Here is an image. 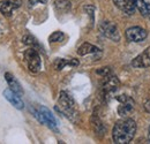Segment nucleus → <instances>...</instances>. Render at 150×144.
<instances>
[{"label": "nucleus", "instance_id": "nucleus-1", "mask_svg": "<svg viewBox=\"0 0 150 144\" xmlns=\"http://www.w3.org/2000/svg\"><path fill=\"white\" fill-rule=\"evenodd\" d=\"M136 133V122L133 119H122L115 122L112 130L114 143H129Z\"/></svg>", "mask_w": 150, "mask_h": 144}, {"label": "nucleus", "instance_id": "nucleus-2", "mask_svg": "<svg viewBox=\"0 0 150 144\" xmlns=\"http://www.w3.org/2000/svg\"><path fill=\"white\" fill-rule=\"evenodd\" d=\"M57 111H60L62 114H65L69 120L76 121V116H77V112L75 108V103L73 98L66 93L65 91L60 92L59 99H58V106H56Z\"/></svg>", "mask_w": 150, "mask_h": 144}, {"label": "nucleus", "instance_id": "nucleus-3", "mask_svg": "<svg viewBox=\"0 0 150 144\" xmlns=\"http://www.w3.org/2000/svg\"><path fill=\"white\" fill-rule=\"evenodd\" d=\"M34 115L36 116L38 121L40 124H44L49 127L50 129L58 131V128H57V120L56 118L53 116V114L51 113V111L45 106H39L37 109H34Z\"/></svg>", "mask_w": 150, "mask_h": 144}, {"label": "nucleus", "instance_id": "nucleus-4", "mask_svg": "<svg viewBox=\"0 0 150 144\" xmlns=\"http://www.w3.org/2000/svg\"><path fill=\"white\" fill-rule=\"evenodd\" d=\"M24 59H25L28 69L31 73H38L40 71L42 60H40V56H39L37 50H36L35 47L28 49V50L24 52Z\"/></svg>", "mask_w": 150, "mask_h": 144}, {"label": "nucleus", "instance_id": "nucleus-5", "mask_svg": "<svg viewBox=\"0 0 150 144\" xmlns=\"http://www.w3.org/2000/svg\"><path fill=\"white\" fill-rule=\"evenodd\" d=\"M117 99L120 102V105L118 107V113L120 116L122 118H127L135 107V102L134 99L131 98L129 96H126V95H121V96H118Z\"/></svg>", "mask_w": 150, "mask_h": 144}, {"label": "nucleus", "instance_id": "nucleus-6", "mask_svg": "<svg viewBox=\"0 0 150 144\" xmlns=\"http://www.w3.org/2000/svg\"><path fill=\"white\" fill-rule=\"evenodd\" d=\"M99 31L103 36L111 39L113 42H119L120 40V34L118 31V28L115 24H113L110 21H103L99 24Z\"/></svg>", "mask_w": 150, "mask_h": 144}, {"label": "nucleus", "instance_id": "nucleus-7", "mask_svg": "<svg viewBox=\"0 0 150 144\" xmlns=\"http://www.w3.org/2000/svg\"><path fill=\"white\" fill-rule=\"evenodd\" d=\"M125 36H126V39L128 42L139 43V42H142L147 38L148 32H147L146 29H143L141 27H132V28H128L126 30Z\"/></svg>", "mask_w": 150, "mask_h": 144}, {"label": "nucleus", "instance_id": "nucleus-8", "mask_svg": "<svg viewBox=\"0 0 150 144\" xmlns=\"http://www.w3.org/2000/svg\"><path fill=\"white\" fill-rule=\"evenodd\" d=\"M119 80L117 78V76L114 75H108V76H104V81L102 83V91H103V96H109L113 92L118 90L119 88Z\"/></svg>", "mask_w": 150, "mask_h": 144}, {"label": "nucleus", "instance_id": "nucleus-9", "mask_svg": "<svg viewBox=\"0 0 150 144\" xmlns=\"http://www.w3.org/2000/svg\"><path fill=\"white\" fill-rule=\"evenodd\" d=\"M132 66L135 68H148L150 67V46L147 47L141 54H139L133 61Z\"/></svg>", "mask_w": 150, "mask_h": 144}, {"label": "nucleus", "instance_id": "nucleus-10", "mask_svg": "<svg viewBox=\"0 0 150 144\" xmlns=\"http://www.w3.org/2000/svg\"><path fill=\"white\" fill-rule=\"evenodd\" d=\"M4 97L18 109H23L24 108V103L22 102L21 97H20L19 93L14 92L12 89H6L4 90Z\"/></svg>", "mask_w": 150, "mask_h": 144}, {"label": "nucleus", "instance_id": "nucleus-11", "mask_svg": "<svg viewBox=\"0 0 150 144\" xmlns=\"http://www.w3.org/2000/svg\"><path fill=\"white\" fill-rule=\"evenodd\" d=\"M20 4L18 1H11V0H5V1H0V13L4 16H12L13 11L19 8Z\"/></svg>", "mask_w": 150, "mask_h": 144}, {"label": "nucleus", "instance_id": "nucleus-12", "mask_svg": "<svg viewBox=\"0 0 150 144\" xmlns=\"http://www.w3.org/2000/svg\"><path fill=\"white\" fill-rule=\"evenodd\" d=\"M113 2L120 11H122L125 14L128 15H132L136 9L133 0H113Z\"/></svg>", "mask_w": 150, "mask_h": 144}, {"label": "nucleus", "instance_id": "nucleus-13", "mask_svg": "<svg viewBox=\"0 0 150 144\" xmlns=\"http://www.w3.org/2000/svg\"><path fill=\"white\" fill-rule=\"evenodd\" d=\"M5 78H6V81H7L8 85H9V89H12L14 92L19 93L20 96L23 95V89H22L21 84H20L19 81H18L11 73H6V74H5Z\"/></svg>", "mask_w": 150, "mask_h": 144}, {"label": "nucleus", "instance_id": "nucleus-14", "mask_svg": "<svg viewBox=\"0 0 150 144\" xmlns=\"http://www.w3.org/2000/svg\"><path fill=\"white\" fill-rule=\"evenodd\" d=\"M79 60L77 59H62V58H58L54 61V68L57 71H61L64 69L66 66H79Z\"/></svg>", "mask_w": 150, "mask_h": 144}, {"label": "nucleus", "instance_id": "nucleus-15", "mask_svg": "<svg viewBox=\"0 0 150 144\" xmlns=\"http://www.w3.org/2000/svg\"><path fill=\"white\" fill-rule=\"evenodd\" d=\"M99 49L94 46L90 43H83L79 49H77V54L79 55H88V54H94L98 53Z\"/></svg>", "mask_w": 150, "mask_h": 144}, {"label": "nucleus", "instance_id": "nucleus-16", "mask_svg": "<svg viewBox=\"0 0 150 144\" xmlns=\"http://www.w3.org/2000/svg\"><path fill=\"white\" fill-rule=\"evenodd\" d=\"M136 9L143 15V16H148L150 15V4L146 2L144 0H133Z\"/></svg>", "mask_w": 150, "mask_h": 144}, {"label": "nucleus", "instance_id": "nucleus-17", "mask_svg": "<svg viewBox=\"0 0 150 144\" xmlns=\"http://www.w3.org/2000/svg\"><path fill=\"white\" fill-rule=\"evenodd\" d=\"M54 4H56L57 9H58L59 12L66 13V12H68V11L71 9V2L67 1V0H57Z\"/></svg>", "mask_w": 150, "mask_h": 144}, {"label": "nucleus", "instance_id": "nucleus-18", "mask_svg": "<svg viewBox=\"0 0 150 144\" xmlns=\"http://www.w3.org/2000/svg\"><path fill=\"white\" fill-rule=\"evenodd\" d=\"M64 32H61V31H54L51 36L49 37V40H50V43H58V42H61L62 39H64Z\"/></svg>", "mask_w": 150, "mask_h": 144}, {"label": "nucleus", "instance_id": "nucleus-19", "mask_svg": "<svg viewBox=\"0 0 150 144\" xmlns=\"http://www.w3.org/2000/svg\"><path fill=\"white\" fill-rule=\"evenodd\" d=\"M22 40H23V43L24 44H27V45H30V46H38V43L37 40H36V38L33 36H30V35H27V36H24L22 38Z\"/></svg>", "mask_w": 150, "mask_h": 144}, {"label": "nucleus", "instance_id": "nucleus-20", "mask_svg": "<svg viewBox=\"0 0 150 144\" xmlns=\"http://www.w3.org/2000/svg\"><path fill=\"white\" fill-rule=\"evenodd\" d=\"M96 73L98 74V75H100V76H108V75H110L111 74V69H110V67H102V68H99V69H97Z\"/></svg>", "mask_w": 150, "mask_h": 144}, {"label": "nucleus", "instance_id": "nucleus-21", "mask_svg": "<svg viewBox=\"0 0 150 144\" xmlns=\"http://www.w3.org/2000/svg\"><path fill=\"white\" fill-rule=\"evenodd\" d=\"M143 106H144V108L148 111V112H150V100L148 99V100H146L144 103H143Z\"/></svg>", "mask_w": 150, "mask_h": 144}, {"label": "nucleus", "instance_id": "nucleus-22", "mask_svg": "<svg viewBox=\"0 0 150 144\" xmlns=\"http://www.w3.org/2000/svg\"><path fill=\"white\" fill-rule=\"evenodd\" d=\"M148 138H149L150 141V127H149V130H148Z\"/></svg>", "mask_w": 150, "mask_h": 144}, {"label": "nucleus", "instance_id": "nucleus-23", "mask_svg": "<svg viewBox=\"0 0 150 144\" xmlns=\"http://www.w3.org/2000/svg\"><path fill=\"white\" fill-rule=\"evenodd\" d=\"M39 1H40V4H45L47 0H39Z\"/></svg>", "mask_w": 150, "mask_h": 144}]
</instances>
